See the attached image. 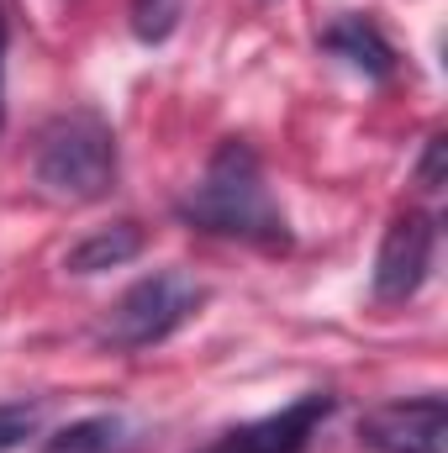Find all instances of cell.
<instances>
[{
  "instance_id": "cell-6",
  "label": "cell",
  "mask_w": 448,
  "mask_h": 453,
  "mask_svg": "<svg viewBox=\"0 0 448 453\" xmlns=\"http://www.w3.org/2000/svg\"><path fill=\"white\" fill-rule=\"evenodd\" d=\"M359 449L369 453H448V401L406 395L359 417Z\"/></svg>"
},
{
  "instance_id": "cell-13",
  "label": "cell",
  "mask_w": 448,
  "mask_h": 453,
  "mask_svg": "<svg viewBox=\"0 0 448 453\" xmlns=\"http://www.w3.org/2000/svg\"><path fill=\"white\" fill-rule=\"evenodd\" d=\"M5 5H0V127H5Z\"/></svg>"
},
{
  "instance_id": "cell-9",
  "label": "cell",
  "mask_w": 448,
  "mask_h": 453,
  "mask_svg": "<svg viewBox=\"0 0 448 453\" xmlns=\"http://www.w3.org/2000/svg\"><path fill=\"white\" fill-rule=\"evenodd\" d=\"M127 449V427L121 417H80L69 427H58L42 453H121Z\"/></svg>"
},
{
  "instance_id": "cell-12",
  "label": "cell",
  "mask_w": 448,
  "mask_h": 453,
  "mask_svg": "<svg viewBox=\"0 0 448 453\" xmlns=\"http://www.w3.org/2000/svg\"><path fill=\"white\" fill-rule=\"evenodd\" d=\"M444 148H448L444 132H433V137H428V148H422V164H417V185H422L428 196H438V190H444Z\"/></svg>"
},
{
  "instance_id": "cell-5",
  "label": "cell",
  "mask_w": 448,
  "mask_h": 453,
  "mask_svg": "<svg viewBox=\"0 0 448 453\" xmlns=\"http://www.w3.org/2000/svg\"><path fill=\"white\" fill-rule=\"evenodd\" d=\"M333 406H337L333 390H306V395H296L290 406H280L269 417H253V422H237V427L217 433L196 453H306L317 427L333 417Z\"/></svg>"
},
{
  "instance_id": "cell-7",
  "label": "cell",
  "mask_w": 448,
  "mask_h": 453,
  "mask_svg": "<svg viewBox=\"0 0 448 453\" xmlns=\"http://www.w3.org/2000/svg\"><path fill=\"white\" fill-rule=\"evenodd\" d=\"M322 48L333 58H343L348 69H359L364 80H390L396 74V48H390V37L369 16H337L333 27L322 32Z\"/></svg>"
},
{
  "instance_id": "cell-2",
  "label": "cell",
  "mask_w": 448,
  "mask_h": 453,
  "mask_svg": "<svg viewBox=\"0 0 448 453\" xmlns=\"http://www.w3.org/2000/svg\"><path fill=\"white\" fill-rule=\"evenodd\" d=\"M121 174V153H116V132L101 111H64L37 132V153H32V180L42 185V196L85 206L116 190Z\"/></svg>"
},
{
  "instance_id": "cell-11",
  "label": "cell",
  "mask_w": 448,
  "mask_h": 453,
  "mask_svg": "<svg viewBox=\"0 0 448 453\" xmlns=\"http://www.w3.org/2000/svg\"><path fill=\"white\" fill-rule=\"evenodd\" d=\"M180 11H185V0H132V32L143 42H164L180 27Z\"/></svg>"
},
{
  "instance_id": "cell-1",
  "label": "cell",
  "mask_w": 448,
  "mask_h": 453,
  "mask_svg": "<svg viewBox=\"0 0 448 453\" xmlns=\"http://www.w3.org/2000/svg\"><path fill=\"white\" fill-rule=\"evenodd\" d=\"M174 217L190 232L248 242V248H264V253L290 248V222H285L280 201L269 196V180H264V164H259L253 142H243V137L217 142V153L206 158V174L180 196Z\"/></svg>"
},
{
  "instance_id": "cell-4",
  "label": "cell",
  "mask_w": 448,
  "mask_h": 453,
  "mask_svg": "<svg viewBox=\"0 0 448 453\" xmlns=\"http://www.w3.org/2000/svg\"><path fill=\"white\" fill-rule=\"evenodd\" d=\"M433 248H438V222L433 211H396L385 237H380V253H375V301L380 306H401L412 301L422 285H428V269H433Z\"/></svg>"
},
{
  "instance_id": "cell-3",
  "label": "cell",
  "mask_w": 448,
  "mask_h": 453,
  "mask_svg": "<svg viewBox=\"0 0 448 453\" xmlns=\"http://www.w3.org/2000/svg\"><path fill=\"white\" fill-rule=\"evenodd\" d=\"M206 306V285L185 269H153L143 280H132L96 327V338L116 353H143L153 342L174 338L196 311Z\"/></svg>"
},
{
  "instance_id": "cell-10",
  "label": "cell",
  "mask_w": 448,
  "mask_h": 453,
  "mask_svg": "<svg viewBox=\"0 0 448 453\" xmlns=\"http://www.w3.org/2000/svg\"><path fill=\"white\" fill-rule=\"evenodd\" d=\"M42 417H48V406L42 401H0V453H16L27 438H37L42 433Z\"/></svg>"
},
{
  "instance_id": "cell-8",
  "label": "cell",
  "mask_w": 448,
  "mask_h": 453,
  "mask_svg": "<svg viewBox=\"0 0 448 453\" xmlns=\"http://www.w3.org/2000/svg\"><path fill=\"white\" fill-rule=\"evenodd\" d=\"M143 226L137 222H112V226H96L85 232L69 253H64V269L69 274H106V269H121L143 253Z\"/></svg>"
}]
</instances>
